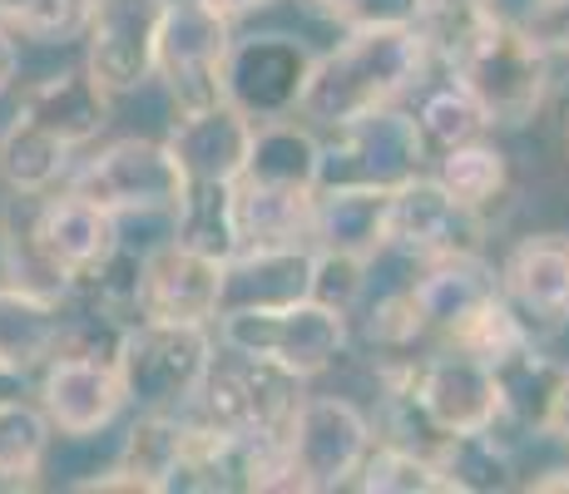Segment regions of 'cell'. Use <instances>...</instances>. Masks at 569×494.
<instances>
[{
	"instance_id": "cell-1",
	"label": "cell",
	"mask_w": 569,
	"mask_h": 494,
	"mask_svg": "<svg viewBox=\"0 0 569 494\" xmlns=\"http://www.w3.org/2000/svg\"><path fill=\"white\" fill-rule=\"evenodd\" d=\"M426 60H431V46H426L421 26L347 30V40H337L332 50L312 60L298 114L312 129H342L416 90L426 74Z\"/></svg>"
},
{
	"instance_id": "cell-2",
	"label": "cell",
	"mask_w": 569,
	"mask_h": 494,
	"mask_svg": "<svg viewBox=\"0 0 569 494\" xmlns=\"http://www.w3.org/2000/svg\"><path fill=\"white\" fill-rule=\"evenodd\" d=\"M446 70L486 109L490 129H520L550 99V54L520 30V20L486 16L446 54Z\"/></svg>"
},
{
	"instance_id": "cell-3",
	"label": "cell",
	"mask_w": 569,
	"mask_h": 494,
	"mask_svg": "<svg viewBox=\"0 0 569 494\" xmlns=\"http://www.w3.org/2000/svg\"><path fill=\"white\" fill-rule=\"evenodd\" d=\"M208 361H213L208 322L134 316V322H124L114 346L119 386H124V401L139 411H189Z\"/></svg>"
},
{
	"instance_id": "cell-4",
	"label": "cell",
	"mask_w": 569,
	"mask_h": 494,
	"mask_svg": "<svg viewBox=\"0 0 569 494\" xmlns=\"http://www.w3.org/2000/svg\"><path fill=\"white\" fill-rule=\"evenodd\" d=\"M213 322H218V342L228 351L278 361L302 381L322 376L347 351V316L312 302V296H302L292 306H272V312H223Z\"/></svg>"
},
{
	"instance_id": "cell-5",
	"label": "cell",
	"mask_w": 569,
	"mask_h": 494,
	"mask_svg": "<svg viewBox=\"0 0 569 494\" xmlns=\"http://www.w3.org/2000/svg\"><path fill=\"white\" fill-rule=\"evenodd\" d=\"M397 401L411 405V415L426 431L441 435H470V431H496L506 421V395L490 371V361H480L476 351L446 342L436 356L416 361L411 381Z\"/></svg>"
},
{
	"instance_id": "cell-6",
	"label": "cell",
	"mask_w": 569,
	"mask_h": 494,
	"mask_svg": "<svg viewBox=\"0 0 569 494\" xmlns=\"http://www.w3.org/2000/svg\"><path fill=\"white\" fill-rule=\"evenodd\" d=\"M298 401H302V376H292L278 361L223 346V356L208 361L189 411L199 421L218 425V431L253 435V431H288Z\"/></svg>"
},
{
	"instance_id": "cell-7",
	"label": "cell",
	"mask_w": 569,
	"mask_h": 494,
	"mask_svg": "<svg viewBox=\"0 0 569 494\" xmlns=\"http://www.w3.org/2000/svg\"><path fill=\"white\" fill-rule=\"evenodd\" d=\"M233 46V20L208 0H169L154 40V74L173 99V114H193L223 99V60Z\"/></svg>"
},
{
	"instance_id": "cell-8",
	"label": "cell",
	"mask_w": 569,
	"mask_h": 494,
	"mask_svg": "<svg viewBox=\"0 0 569 494\" xmlns=\"http://www.w3.org/2000/svg\"><path fill=\"white\" fill-rule=\"evenodd\" d=\"M70 189L114 218H169L183 198V169L163 139H114L80 163Z\"/></svg>"
},
{
	"instance_id": "cell-9",
	"label": "cell",
	"mask_w": 569,
	"mask_h": 494,
	"mask_svg": "<svg viewBox=\"0 0 569 494\" xmlns=\"http://www.w3.org/2000/svg\"><path fill=\"white\" fill-rule=\"evenodd\" d=\"M282 445H288L302 494H327L357 485V470L377 445V435L367 415L342 395H302L282 431Z\"/></svg>"
},
{
	"instance_id": "cell-10",
	"label": "cell",
	"mask_w": 569,
	"mask_h": 494,
	"mask_svg": "<svg viewBox=\"0 0 569 494\" xmlns=\"http://www.w3.org/2000/svg\"><path fill=\"white\" fill-rule=\"evenodd\" d=\"M332 144H322V179L317 189H397L411 173L426 169V144L416 134V119L407 109L387 104L352 124L332 129Z\"/></svg>"
},
{
	"instance_id": "cell-11",
	"label": "cell",
	"mask_w": 569,
	"mask_h": 494,
	"mask_svg": "<svg viewBox=\"0 0 569 494\" xmlns=\"http://www.w3.org/2000/svg\"><path fill=\"white\" fill-rule=\"evenodd\" d=\"M486 218L476 208H466L461 198H451L441 189L436 173H411L407 183L391 189L387 203V248L381 252H401L407 262H441V258H466L480 252L486 243Z\"/></svg>"
},
{
	"instance_id": "cell-12",
	"label": "cell",
	"mask_w": 569,
	"mask_h": 494,
	"mask_svg": "<svg viewBox=\"0 0 569 494\" xmlns=\"http://www.w3.org/2000/svg\"><path fill=\"white\" fill-rule=\"evenodd\" d=\"M312 60L317 54L302 46L298 36H282V30L243 36L228 46L223 99L238 114L253 119V124H262V119H288V114H298V104H302Z\"/></svg>"
},
{
	"instance_id": "cell-13",
	"label": "cell",
	"mask_w": 569,
	"mask_h": 494,
	"mask_svg": "<svg viewBox=\"0 0 569 494\" xmlns=\"http://www.w3.org/2000/svg\"><path fill=\"white\" fill-rule=\"evenodd\" d=\"M169 0H94L84 26V70L119 99L154 80V40Z\"/></svg>"
},
{
	"instance_id": "cell-14",
	"label": "cell",
	"mask_w": 569,
	"mask_h": 494,
	"mask_svg": "<svg viewBox=\"0 0 569 494\" xmlns=\"http://www.w3.org/2000/svg\"><path fill=\"white\" fill-rule=\"evenodd\" d=\"M36 233H40V248H46L50 268L60 272L64 288H70V296H80L90 288V282L104 272V262L119 252V243H124L119 218L74 189L40 193Z\"/></svg>"
},
{
	"instance_id": "cell-15",
	"label": "cell",
	"mask_w": 569,
	"mask_h": 494,
	"mask_svg": "<svg viewBox=\"0 0 569 494\" xmlns=\"http://www.w3.org/2000/svg\"><path fill=\"white\" fill-rule=\"evenodd\" d=\"M124 386H119L114 356L100 351H50V361L40 366V411L60 435H100L104 425H114V415L124 411Z\"/></svg>"
},
{
	"instance_id": "cell-16",
	"label": "cell",
	"mask_w": 569,
	"mask_h": 494,
	"mask_svg": "<svg viewBox=\"0 0 569 494\" xmlns=\"http://www.w3.org/2000/svg\"><path fill=\"white\" fill-rule=\"evenodd\" d=\"M223 262L203 258L179 238H163L139 258L134 312L154 322H213Z\"/></svg>"
},
{
	"instance_id": "cell-17",
	"label": "cell",
	"mask_w": 569,
	"mask_h": 494,
	"mask_svg": "<svg viewBox=\"0 0 569 494\" xmlns=\"http://www.w3.org/2000/svg\"><path fill=\"white\" fill-rule=\"evenodd\" d=\"M312 243H268V248H238L223 262L218 282V316L223 312H272L292 306L312 292Z\"/></svg>"
},
{
	"instance_id": "cell-18",
	"label": "cell",
	"mask_w": 569,
	"mask_h": 494,
	"mask_svg": "<svg viewBox=\"0 0 569 494\" xmlns=\"http://www.w3.org/2000/svg\"><path fill=\"white\" fill-rule=\"evenodd\" d=\"M500 296L530 332H555L569 322V238L535 233L510 248L500 268Z\"/></svg>"
},
{
	"instance_id": "cell-19",
	"label": "cell",
	"mask_w": 569,
	"mask_h": 494,
	"mask_svg": "<svg viewBox=\"0 0 569 494\" xmlns=\"http://www.w3.org/2000/svg\"><path fill=\"white\" fill-rule=\"evenodd\" d=\"M407 292L416 302V316H421V332L456 342L470 326V316L500 296V272L480 252H466V258L426 262Z\"/></svg>"
},
{
	"instance_id": "cell-20",
	"label": "cell",
	"mask_w": 569,
	"mask_h": 494,
	"mask_svg": "<svg viewBox=\"0 0 569 494\" xmlns=\"http://www.w3.org/2000/svg\"><path fill=\"white\" fill-rule=\"evenodd\" d=\"M163 144L179 159L183 183H233L243 173L248 144H253V119L238 114L228 99H218L193 114H173Z\"/></svg>"
},
{
	"instance_id": "cell-21",
	"label": "cell",
	"mask_w": 569,
	"mask_h": 494,
	"mask_svg": "<svg viewBox=\"0 0 569 494\" xmlns=\"http://www.w3.org/2000/svg\"><path fill=\"white\" fill-rule=\"evenodd\" d=\"M16 114L30 119V124H40L46 134H54L64 149H84V144H94V139L104 134L109 94L80 64V70H60V74H46L40 84H30Z\"/></svg>"
},
{
	"instance_id": "cell-22",
	"label": "cell",
	"mask_w": 569,
	"mask_h": 494,
	"mask_svg": "<svg viewBox=\"0 0 569 494\" xmlns=\"http://www.w3.org/2000/svg\"><path fill=\"white\" fill-rule=\"evenodd\" d=\"M238 179L258 183V189L317 193V179H322V139H317L312 124L298 114L262 119V124H253V144H248V159H243Z\"/></svg>"
},
{
	"instance_id": "cell-23",
	"label": "cell",
	"mask_w": 569,
	"mask_h": 494,
	"mask_svg": "<svg viewBox=\"0 0 569 494\" xmlns=\"http://www.w3.org/2000/svg\"><path fill=\"white\" fill-rule=\"evenodd\" d=\"M387 203L391 189H317L312 203V248L352 252V258H381L387 248Z\"/></svg>"
},
{
	"instance_id": "cell-24",
	"label": "cell",
	"mask_w": 569,
	"mask_h": 494,
	"mask_svg": "<svg viewBox=\"0 0 569 494\" xmlns=\"http://www.w3.org/2000/svg\"><path fill=\"white\" fill-rule=\"evenodd\" d=\"M64 312L70 302H50V296L0 282V366L20 371V376L46 366L50 351L60 346Z\"/></svg>"
},
{
	"instance_id": "cell-25",
	"label": "cell",
	"mask_w": 569,
	"mask_h": 494,
	"mask_svg": "<svg viewBox=\"0 0 569 494\" xmlns=\"http://www.w3.org/2000/svg\"><path fill=\"white\" fill-rule=\"evenodd\" d=\"M36 208L40 193H10L0 203V272H6L10 288H26L36 296H50V302H70V288L40 248Z\"/></svg>"
},
{
	"instance_id": "cell-26",
	"label": "cell",
	"mask_w": 569,
	"mask_h": 494,
	"mask_svg": "<svg viewBox=\"0 0 569 494\" xmlns=\"http://www.w3.org/2000/svg\"><path fill=\"white\" fill-rule=\"evenodd\" d=\"M70 153L54 134H46L30 119H10L0 129V183L10 193H50L70 173Z\"/></svg>"
},
{
	"instance_id": "cell-27",
	"label": "cell",
	"mask_w": 569,
	"mask_h": 494,
	"mask_svg": "<svg viewBox=\"0 0 569 494\" xmlns=\"http://www.w3.org/2000/svg\"><path fill=\"white\" fill-rule=\"evenodd\" d=\"M173 233L179 243L213 262H228L238 248V218H233V183H183V198L173 203Z\"/></svg>"
},
{
	"instance_id": "cell-28",
	"label": "cell",
	"mask_w": 569,
	"mask_h": 494,
	"mask_svg": "<svg viewBox=\"0 0 569 494\" xmlns=\"http://www.w3.org/2000/svg\"><path fill=\"white\" fill-rule=\"evenodd\" d=\"M436 465L446 475L451 494H500L516 485V460L496 431H470V435H441L431 450Z\"/></svg>"
},
{
	"instance_id": "cell-29",
	"label": "cell",
	"mask_w": 569,
	"mask_h": 494,
	"mask_svg": "<svg viewBox=\"0 0 569 494\" xmlns=\"http://www.w3.org/2000/svg\"><path fill=\"white\" fill-rule=\"evenodd\" d=\"M436 159H441V169H436L441 189L451 198H461L466 208H476V213L490 223V213L510 198V159L506 153L480 134V139H470V144L436 153Z\"/></svg>"
},
{
	"instance_id": "cell-30",
	"label": "cell",
	"mask_w": 569,
	"mask_h": 494,
	"mask_svg": "<svg viewBox=\"0 0 569 494\" xmlns=\"http://www.w3.org/2000/svg\"><path fill=\"white\" fill-rule=\"evenodd\" d=\"M54 425L46 421L40 401L26 395H0V485L6 490H30L46 470Z\"/></svg>"
},
{
	"instance_id": "cell-31",
	"label": "cell",
	"mask_w": 569,
	"mask_h": 494,
	"mask_svg": "<svg viewBox=\"0 0 569 494\" xmlns=\"http://www.w3.org/2000/svg\"><path fill=\"white\" fill-rule=\"evenodd\" d=\"M416 134H421V144L426 153H446V149H456V144H470V139H480L490 129V119H486V109L470 99V90L461 80H441V84H431V90L421 94V104H416Z\"/></svg>"
},
{
	"instance_id": "cell-32",
	"label": "cell",
	"mask_w": 569,
	"mask_h": 494,
	"mask_svg": "<svg viewBox=\"0 0 569 494\" xmlns=\"http://www.w3.org/2000/svg\"><path fill=\"white\" fill-rule=\"evenodd\" d=\"M490 371H496L500 395H506V415H516V421H525V425H540L545 401L555 395V386H560V376L569 366H560L555 356H545L530 336V342H520L516 351H506Z\"/></svg>"
},
{
	"instance_id": "cell-33",
	"label": "cell",
	"mask_w": 569,
	"mask_h": 494,
	"mask_svg": "<svg viewBox=\"0 0 569 494\" xmlns=\"http://www.w3.org/2000/svg\"><path fill=\"white\" fill-rule=\"evenodd\" d=\"M357 490H367V494H451L436 455L431 450H416V445H371L362 470H357Z\"/></svg>"
},
{
	"instance_id": "cell-34",
	"label": "cell",
	"mask_w": 569,
	"mask_h": 494,
	"mask_svg": "<svg viewBox=\"0 0 569 494\" xmlns=\"http://www.w3.org/2000/svg\"><path fill=\"white\" fill-rule=\"evenodd\" d=\"M90 10L94 0H0V30L40 40V46H64L84 36Z\"/></svg>"
},
{
	"instance_id": "cell-35",
	"label": "cell",
	"mask_w": 569,
	"mask_h": 494,
	"mask_svg": "<svg viewBox=\"0 0 569 494\" xmlns=\"http://www.w3.org/2000/svg\"><path fill=\"white\" fill-rule=\"evenodd\" d=\"M367 282H371V262L367 258L317 248V258H312V292H308L312 302H322V306H332V312L352 316V306L362 302Z\"/></svg>"
},
{
	"instance_id": "cell-36",
	"label": "cell",
	"mask_w": 569,
	"mask_h": 494,
	"mask_svg": "<svg viewBox=\"0 0 569 494\" xmlns=\"http://www.w3.org/2000/svg\"><path fill=\"white\" fill-rule=\"evenodd\" d=\"M496 0H421V36H426V46H431V54H451L461 40L470 36V30L480 26L486 16H496Z\"/></svg>"
},
{
	"instance_id": "cell-37",
	"label": "cell",
	"mask_w": 569,
	"mask_h": 494,
	"mask_svg": "<svg viewBox=\"0 0 569 494\" xmlns=\"http://www.w3.org/2000/svg\"><path fill=\"white\" fill-rule=\"evenodd\" d=\"M317 16H327L342 30L367 26H416L421 20V0H312Z\"/></svg>"
},
{
	"instance_id": "cell-38",
	"label": "cell",
	"mask_w": 569,
	"mask_h": 494,
	"mask_svg": "<svg viewBox=\"0 0 569 494\" xmlns=\"http://www.w3.org/2000/svg\"><path fill=\"white\" fill-rule=\"evenodd\" d=\"M520 30L535 40L545 54H569V0H525Z\"/></svg>"
},
{
	"instance_id": "cell-39",
	"label": "cell",
	"mask_w": 569,
	"mask_h": 494,
	"mask_svg": "<svg viewBox=\"0 0 569 494\" xmlns=\"http://www.w3.org/2000/svg\"><path fill=\"white\" fill-rule=\"evenodd\" d=\"M535 431H545V435H555V441L569 445V371L560 376V386H555L550 401H545V415H540Z\"/></svg>"
},
{
	"instance_id": "cell-40",
	"label": "cell",
	"mask_w": 569,
	"mask_h": 494,
	"mask_svg": "<svg viewBox=\"0 0 569 494\" xmlns=\"http://www.w3.org/2000/svg\"><path fill=\"white\" fill-rule=\"evenodd\" d=\"M16 64H20L16 36H10V30H0V94H6V84L16 80Z\"/></svg>"
},
{
	"instance_id": "cell-41",
	"label": "cell",
	"mask_w": 569,
	"mask_h": 494,
	"mask_svg": "<svg viewBox=\"0 0 569 494\" xmlns=\"http://www.w3.org/2000/svg\"><path fill=\"white\" fill-rule=\"evenodd\" d=\"M208 6H213L218 16H228V20H243V16H253V10L272 6V0H208Z\"/></svg>"
},
{
	"instance_id": "cell-42",
	"label": "cell",
	"mask_w": 569,
	"mask_h": 494,
	"mask_svg": "<svg viewBox=\"0 0 569 494\" xmlns=\"http://www.w3.org/2000/svg\"><path fill=\"white\" fill-rule=\"evenodd\" d=\"M530 490H540V494H560V490H569V465L550 470V475H535V480H530Z\"/></svg>"
},
{
	"instance_id": "cell-43",
	"label": "cell",
	"mask_w": 569,
	"mask_h": 494,
	"mask_svg": "<svg viewBox=\"0 0 569 494\" xmlns=\"http://www.w3.org/2000/svg\"><path fill=\"white\" fill-rule=\"evenodd\" d=\"M560 134H565V144H569V84L560 90Z\"/></svg>"
}]
</instances>
